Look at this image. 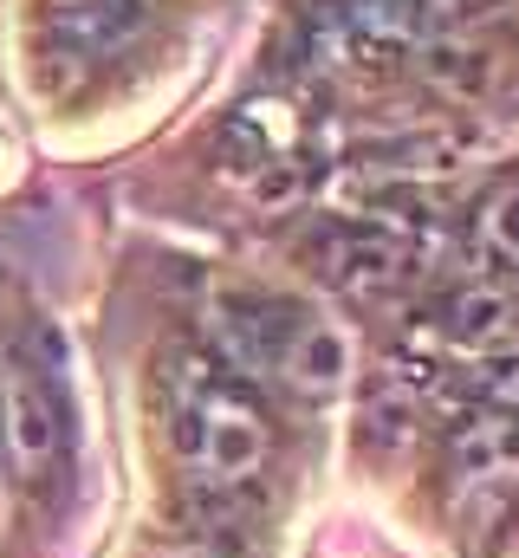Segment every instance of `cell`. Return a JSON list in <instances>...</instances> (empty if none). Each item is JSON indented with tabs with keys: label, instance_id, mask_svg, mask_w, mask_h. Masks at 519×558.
Masks as SVG:
<instances>
[{
	"label": "cell",
	"instance_id": "cell-1",
	"mask_svg": "<svg viewBox=\"0 0 519 558\" xmlns=\"http://www.w3.org/2000/svg\"><path fill=\"white\" fill-rule=\"evenodd\" d=\"M162 397H169V441L202 487L234 494L266 468V454H273L266 416L221 357L169 351L162 357Z\"/></svg>",
	"mask_w": 519,
	"mask_h": 558
},
{
	"label": "cell",
	"instance_id": "cell-14",
	"mask_svg": "<svg viewBox=\"0 0 519 558\" xmlns=\"http://www.w3.org/2000/svg\"><path fill=\"white\" fill-rule=\"evenodd\" d=\"M422 26H429V39H442L448 26H461L468 13H481V0H402Z\"/></svg>",
	"mask_w": 519,
	"mask_h": 558
},
{
	"label": "cell",
	"instance_id": "cell-3",
	"mask_svg": "<svg viewBox=\"0 0 519 558\" xmlns=\"http://www.w3.org/2000/svg\"><path fill=\"white\" fill-rule=\"evenodd\" d=\"M0 448L20 468V481H46L65 454L59 397L33 377V364H7V377H0Z\"/></svg>",
	"mask_w": 519,
	"mask_h": 558
},
{
	"label": "cell",
	"instance_id": "cell-15",
	"mask_svg": "<svg viewBox=\"0 0 519 558\" xmlns=\"http://www.w3.org/2000/svg\"><path fill=\"white\" fill-rule=\"evenodd\" d=\"M169 558H221V553H208V546H182V553H169Z\"/></svg>",
	"mask_w": 519,
	"mask_h": 558
},
{
	"label": "cell",
	"instance_id": "cell-4",
	"mask_svg": "<svg viewBox=\"0 0 519 558\" xmlns=\"http://www.w3.org/2000/svg\"><path fill=\"white\" fill-rule=\"evenodd\" d=\"M318 254V274L345 292H389L415 274V247L389 228H358V221H338L312 241Z\"/></svg>",
	"mask_w": 519,
	"mask_h": 558
},
{
	"label": "cell",
	"instance_id": "cell-13",
	"mask_svg": "<svg viewBox=\"0 0 519 558\" xmlns=\"http://www.w3.org/2000/svg\"><path fill=\"white\" fill-rule=\"evenodd\" d=\"M474 397H481V410L519 416V357H487V371L474 377Z\"/></svg>",
	"mask_w": 519,
	"mask_h": 558
},
{
	"label": "cell",
	"instance_id": "cell-10",
	"mask_svg": "<svg viewBox=\"0 0 519 558\" xmlns=\"http://www.w3.org/2000/svg\"><path fill=\"white\" fill-rule=\"evenodd\" d=\"M422 72L448 98H481L487 78H494V52H474V46H455V39H429L422 46Z\"/></svg>",
	"mask_w": 519,
	"mask_h": 558
},
{
	"label": "cell",
	"instance_id": "cell-7",
	"mask_svg": "<svg viewBox=\"0 0 519 558\" xmlns=\"http://www.w3.org/2000/svg\"><path fill=\"white\" fill-rule=\"evenodd\" d=\"M448 331L481 357H519V299L500 286H468L448 299Z\"/></svg>",
	"mask_w": 519,
	"mask_h": 558
},
{
	"label": "cell",
	"instance_id": "cell-2",
	"mask_svg": "<svg viewBox=\"0 0 519 558\" xmlns=\"http://www.w3.org/2000/svg\"><path fill=\"white\" fill-rule=\"evenodd\" d=\"M136 33H143V0H52L39 46L52 65H65V78H85L111 65Z\"/></svg>",
	"mask_w": 519,
	"mask_h": 558
},
{
	"label": "cell",
	"instance_id": "cell-8",
	"mask_svg": "<svg viewBox=\"0 0 519 558\" xmlns=\"http://www.w3.org/2000/svg\"><path fill=\"white\" fill-rule=\"evenodd\" d=\"M448 461L461 481H481V474H507L519 468V416H500V410H481L455 428L448 441Z\"/></svg>",
	"mask_w": 519,
	"mask_h": 558
},
{
	"label": "cell",
	"instance_id": "cell-6",
	"mask_svg": "<svg viewBox=\"0 0 519 558\" xmlns=\"http://www.w3.org/2000/svg\"><path fill=\"white\" fill-rule=\"evenodd\" d=\"M455 520H461V546L474 558H519V468L468 481Z\"/></svg>",
	"mask_w": 519,
	"mask_h": 558
},
{
	"label": "cell",
	"instance_id": "cell-5",
	"mask_svg": "<svg viewBox=\"0 0 519 558\" xmlns=\"http://www.w3.org/2000/svg\"><path fill=\"white\" fill-rule=\"evenodd\" d=\"M292 397H331L338 384H345V371H351V344H345V331L338 325H325V318H312V312H292L286 318V331H279V344H273V364H266Z\"/></svg>",
	"mask_w": 519,
	"mask_h": 558
},
{
	"label": "cell",
	"instance_id": "cell-12",
	"mask_svg": "<svg viewBox=\"0 0 519 558\" xmlns=\"http://www.w3.org/2000/svg\"><path fill=\"white\" fill-rule=\"evenodd\" d=\"M248 195H254V208H273V215L292 208V202L305 195V162H299V156H273L254 182H248Z\"/></svg>",
	"mask_w": 519,
	"mask_h": 558
},
{
	"label": "cell",
	"instance_id": "cell-11",
	"mask_svg": "<svg viewBox=\"0 0 519 558\" xmlns=\"http://www.w3.org/2000/svg\"><path fill=\"white\" fill-rule=\"evenodd\" d=\"M468 149H474V137H461V131H422V137H402L396 149H389V169H409V175H448V169L468 162Z\"/></svg>",
	"mask_w": 519,
	"mask_h": 558
},
{
	"label": "cell",
	"instance_id": "cell-9",
	"mask_svg": "<svg viewBox=\"0 0 519 558\" xmlns=\"http://www.w3.org/2000/svg\"><path fill=\"white\" fill-rule=\"evenodd\" d=\"M474 241L487 247V260L519 267V175H500L481 208H474Z\"/></svg>",
	"mask_w": 519,
	"mask_h": 558
}]
</instances>
